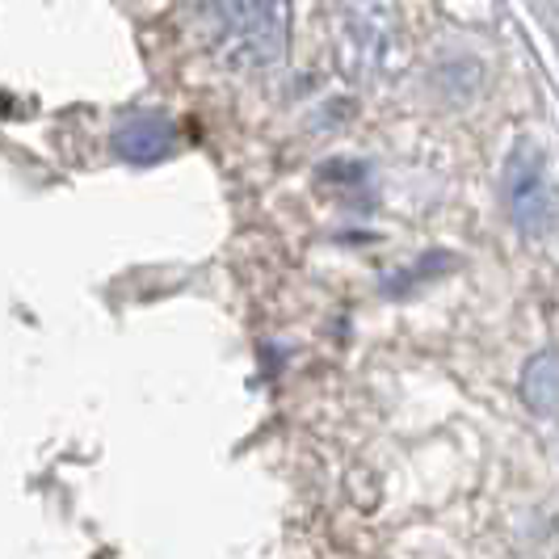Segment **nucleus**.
Wrapping results in <instances>:
<instances>
[{"instance_id": "obj_3", "label": "nucleus", "mask_w": 559, "mask_h": 559, "mask_svg": "<svg viewBox=\"0 0 559 559\" xmlns=\"http://www.w3.org/2000/svg\"><path fill=\"white\" fill-rule=\"evenodd\" d=\"M114 147L131 165H152V160H160L173 147V122L160 118V114H131V118L118 122Z\"/></svg>"}, {"instance_id": "obj_1", "label": "nucleus", "mask_w": 559, "mask_h": 559, "mask_svg": "<svg viewBox=\"0 0 559 559\" xmlns=\"http://www.w3.org/2000/svg\"><path fill=\"white\" fill-rule=\"evenodd\" d=\"M211 43L224 68L257 72L274 68L290 38L286 0H211Z\"/></svg>"}, {"instance_id": "obj_4", "label": "nucleus", "mask_w": 559, "mask_h": 559, "mask_svg": "<svg viewBox=\"0 0 559 559\" xmlns=\"http://www.w3.org/2000/svg\"><path fill=\"white\" fill-rule=\"evenodd\" d=\"M522 392L531 400L538 413H556L559 408V358L556 354H543L534 358L526 379H522Z\"/></svg>"}, {"instance_id": "obj_2", "label": "nucleus", "mask_w": 559, "mask_h": 559, "mask_svg": "<svg viewBox=\"0 0 559 559\" xmlns=\"http://www.w3.org/2000/svg\"><path fill=\"white\" fill-rule=\"evenodd\" d=\"M504 190H509V211H513V219L526 227V231H547V227H551V219H556V198H551V186H547L538 160L513 156Z\"/></svg>"}]
</instances>
